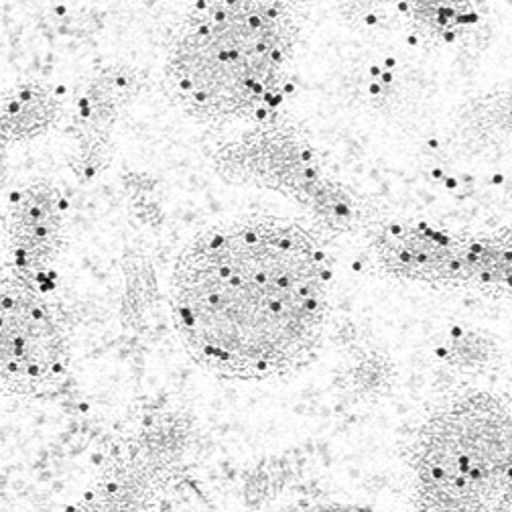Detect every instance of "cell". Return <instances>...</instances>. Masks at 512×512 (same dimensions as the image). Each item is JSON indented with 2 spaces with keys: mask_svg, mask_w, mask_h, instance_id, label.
I'll return each instance as SVG.
<instances>
[{
  "mask_svg": "<svg viewBox=\"0 0 512 512\" xmlns=\"http://www.w3.org/2000/svg\"><path fill=\"white\" fill-rule=\"evenodd\" d=\"M332 291L324 244L271 216L224 222L191 240L173 269L177 332L204 368L242 380L301 366L322 340Z\"/></svg>",
  "mask_w": 512,
  "mask_h": 512,
  "instance_id": "cell-1",
  "label": "cell"
},
{
  "mask_svg": "<svg viewBox=\"0 0 512 512\" xmlns=\"http://www.w3.org/2000/svg\"><path fill=\"white\" fill-rule=\"evenodd\" d=\"M295 41L297 21L289 5H202L171 43L167 84L198 118H261L281 102Z\"/></svg>",
  "mask_w": 512,
  "mask_h": 512,
  "instance_id": "cell-2",
  "label": "cell"
},
{
  "mask_svg": "<svg viewBox=\"0 0 512 512\" xmlns=\"http://www.w3.org/2000/svg\"><path fill=\"white\" fill-rule=\"evenodd\" d=\"M415 472L431 506L484 508L508 490L510 421L506 407L472 395L441 409L423 427Z\"/></svg>",
  "mask_w": 512,
  "mask_h": 512,
  "instance_id": "cell-3",
  "label": "cell"
},
{
  "mask_svg": "<svg viewBox=\"0 0 512 512\" xmlns=\"http://www.w3.org/2000/svg\"><path fill=\"white\" fill-rule=\"evenodd\" d=\"M380 267L401 279L439 287L504 289L510 273V238L462 236L423 222H395L374 238Z\"/></svg>",
  "mask_w": 512,
  "mask_h": 512,
  "instance_id": "cell-4",
  "label": "cell"
},
{
  "mask_svg": "<svg viewBox=\"0 0 512 512\" xmlns=\"http://www.w3.org/2000/svg\"><path fill=\"white\" fill-rule=\"evenodd\" d=\"M68 370V338L41 279L5 269L0 293V378L7 393L41 395Z\"/></svg>",
  "mask_w": 512,
  "mask_h": 512,
  "instance_id": "cell-5",
  "label": "cell"
},
{
  "mask_svg": "<svg viewBox=\"0 0 512 512\" xmlns=\"http://www.w3.org/2000/svg\"><path fill=\"white\" fill-rule=\"evenodd\" d=\"M5 226L9 269L41 279L61 250L66 200L53 183L33 181L11 196Z\"/></svg>",
  "mask_w": 512,
  "mask_h": 512,
  "instance_id": "cell-6",
  "label": "cell"
},
{
  "mask_svg": "<svg viewBox=\"0 0 512 512\" xmlns=\"http://www.w3.org/2000/svg\"><path fill=\"white\" fill-rule=\"evenodd\" d=\"M59 112L57 98L39 84H25L5 94L3 139L21 143L43 135Z\"/></svg>",
  "mask_w": 512,
  "mask_h": 512,
  "instance_id": "cell-7",
  "label": "cell"
}]
</instances>
